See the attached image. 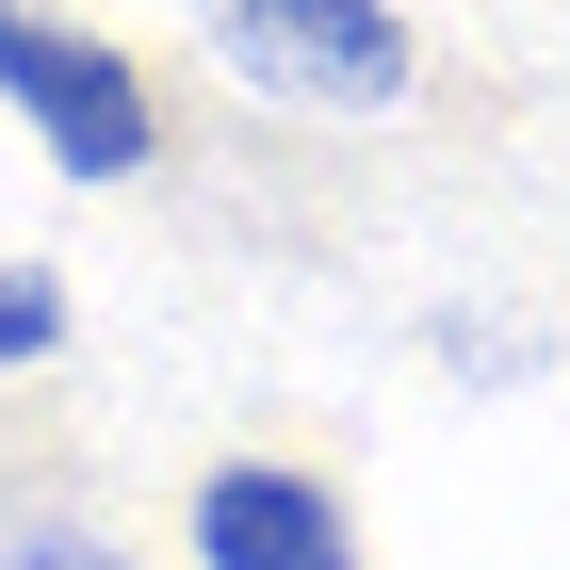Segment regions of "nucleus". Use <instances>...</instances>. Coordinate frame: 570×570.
<instances>
[{"label": "nucleus", "instance_id": "nucleus-5", "mask_svg": "<svg viewBox=\"0 0 570 570\" xmlns=\"http://www.w3.org/2000/svg\"><path fill=\"white\" fill-rule=\"evenodd\" d=\"M0 570H131V554L82 538V522H33V538H0Z\"/></svg>", "mask_w": 570, "mask_h": 570}, {"label": "nucleus", "instance_id": "nucleus-4", "mask_svg": "<svg viewBox=\"0 0 570 570\" xmlns=\"http://www.w3.org/2000/svg\"><path fill=\"white\" fill-rule=\"evenodd\" d=\"M49 343H66V294L33 262H0V358H49Z\"/></svg>", "mask_w": 570, "mask_h": 570}, {"label": "nucleus", "instance_id": "nucleus-2", "mask_svg": "<svg viewBox=\"0 0 570 570\" xmlns=\"http://www.w3.org/2000/svg\"><path fill=\"white\" fill-rule=\"evenodd\" d=\"M228 82L309 98V115H392L407 98V17L392 0H213Z\"/></svg>", "mask_w": 570, "mask_h": 570}, {"label": "nucleus", "instance_id": "nucleus-3", "mask_svg": "<svg viewBox=\"0 0 570 570\" xmlns=\"http://www.w3.org/2000/svg\"><path fill=\"white\" fill-rule=\"evenodd\" d=\"M196 570H358V522H343V489L294 473V456H228L196 489Z\"/></svg>", "mask_w": 570, "mask_h": 570}, {"label": "nucleus", "instance_id": "nucleus-1", "mask_svg": "<svg viewBox=\"0 0 570 570\" xmlns=\"http://www.w3.org/2000/svg\"><path fill=\"white\" fill-rule=\"evenodd\" d=\"M0 98H17V131H33L66 179H131L147 147H164V115H147V82H131V49L66 33V17H33V0H0Z\"/></svg>", "mask_w": 570, "mask_h": 570}]
</instances>
